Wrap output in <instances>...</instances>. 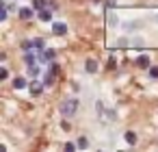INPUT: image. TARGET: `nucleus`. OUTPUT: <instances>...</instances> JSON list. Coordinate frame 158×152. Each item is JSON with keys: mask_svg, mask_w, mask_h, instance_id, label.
Returning <instances> with one entry per match:
<instances>
[{"mask_svg": "<svg viewBox=\"0 0 158 152\" xmlns=\"http://www.w3.org/2000/svg\"><path fill=\"white\" fill-rule=\"evenodd\" d=\"M76 106H78L76 98H65L59 109H61V115H63V117H72V115L76 113Z\"/></svg>", "mask_w": 158, "mask_h": 152, "instance_id": "f257e3e1", "label": "nucleus"}, {"mask_svg": "<svg viewBox=\"0 0 158 152\" xmlns=\"http://www.w3.org/2000/svg\"><path fill=\"white\" fill-rule=\"evenodd\" d=\"M39 59L41 61H48V63H52V59H54V50H41V54H39Z\"/></svg>", "mask_w": 158, "mask_h": 152, "instance_id": "20e7f679", "label": "nucleus"}, {"mask_svg": "<svg viewBox=\"0 0 158 152\" xmlns=\"http://www.w3.org/2000/svg\"><path fill=\"white\" fill-rule=\"evenodd\" d=\"M87 145H89V141H87V139H85V137H82V139H80V141H78V148H80V150H85V148H87Z\"/></svg>", "mask_w": 158, "mask_h": 152, "instance_id": "dca6fc26", "label": "nucleus"}, {"mask_svg": "<svg viewBox=\"0 0 158 152\" xmlns=\"http://www.w3.org/2000/svg\"><path fill=\"white\" fill-rule=\"evenodd\" d=\"M136 63H139V67H143V70H149V57H147V54H141Z\"/></svg>", "mask_w": 158, "mask_h": 152, "instance_id": "39448f33", "label": "nucleus"}, {"mask_svg": "<svg viewBox=\"0 0 158 152\" xmlns=\"http://www.w3.org/2000/svg\"><path fill=\"white\" fill-rule=\"evenodd\" d=\"M149 76L152 78H158V67H149Z\"/></svg>", "mask_w": 158, "mask_h": 152, "instance_id": "6ab92c4d", "label": "nucleus"}, {"mask_svg": "<svg viewBox=\"0 0 158 152\" xmlns=\"http://www.w3.org/2000/svg\"><path fill=\"white\" fill-rule=\"evenodd\" d=\"M35 57H37L35 52H31V50H26V54H24V61H26L28 65H35V63H37V59H35Z\"/></svg>", "mask_w": 158, "mask_h": 152, "instance_id": "0eeeda50", "label": "nucleus"}, {"mask_svg": "<svg viewBox=\"0 0 158 152\" xmlns=\"http://www.w3.org/2000/svg\"><path fill=\"white\" fill-rule=\"evenodd\" d=\"M28 89H31V93H33V96H39V93H41V89H44V85H41L39 80H33V83L28 85Z\"/></svg>", "mask_w": 158, "mask_h": 152, "instance_id": "7ed1b4c3", "label": "nucleus"}, {"mask_svg": "<svg viewBox=\"0 0 158 152\" xmlns=\"http://www.w3.org/2000/svg\"><path fill=\"white\" fill-rule=\"evenodd\" d=\"M39 20H41V22H48V20H52V13H50L48 9H41V11H39Z\"/></svg>", "mask_w": 158, "mask_h": 152, "instance_id": "6e6552de", "label": "nucleus"}, {"mask_svg": "<svg viewBox=\"0 0 158 152\" xmlns=\"http://www.w3.org/2000/svg\"><path fill=\"white\" fill-rule=\"evenodd\" d=\"M126 141H128L130 145H134V143H136V135H134L132 130H128V132H126Z\"/></svg>", "mask_w": 158, "mask_h": 152, "instance_id": "f8f14e48", "label": "nucleus"}, {"mask_svg": "<svg viewBox=\"0 0 158 152\" xmlns=\"http://www.w3.org/2000/svg\"><path fill=\"white\" fill-rule=\"evenodd\" d=\"M54 78H56V74H52V72H48V76H46V80H44V85H52V83H54Z\"/></svg>", "mask_w": 158, "mask_h": 152, "instance_id": "4468645a", "label": "nucleus"}, {"mask_svg": "<svg viewBox=\"0 0 158 152\" xmlns=\"http://www.w3.org/2000/svg\"><path fill=\"white\" fill-rule=\"evenodd\" d=\"M7 76H9V72H7V70H5V67H2V70H0V80H5V78H7Z\"/></svg>", "mask_w": 158, "mask_h": 152, "instance_id": "aec40b11", "label": "nucleus"}, {"mask_svg": "<svg viewBox=\"0 0 158 152\" xmlns=\"http://www.w3.org/2000/svg\"><path fill=\"white\" fill-rule=\"evenodd\" d=\"M20 18H22V20H31V18H33V11H31V9H20Z\"/></svg>", "mask_w": 158, "mask_h": 152, "instance_id": "9b49d317", "label": "nucleus"}, {"mask_svg": "<svg viewBox=\"0 0 158 152\" xmlns=\"http://www.w3.org/2000/svg\"><path fill=\"white\" fill-rule=\"evenodd\" d=\"M33 50H46V41L44 39H33Z\"/></svg>", "mask_w": 158, "mask_h": 152, "instance_id": "1a4fd4ad", "label": "nucleus"}, {"mask_svg": "<svg viewBox=\"0 0 158 152\" xmlns=\"http://www.w3.org/2000/svg\"><path fill=\"white\" fill-rule=\"evenodd\" d=\"M76 148H78V145H74V143H65V145H63L65 152H72V150H76Z\"/></svg>", "mask_w": 158, "mask_h": 152, "instance_id": "f3484780", "label": "nucleus"}, {"mask_svg": "<svg viewBox=\"0 0 158 152\" xmlns=\"http://www.w3.org/2000/svg\"><path fill=\"white\" fill-rule=\"evenodd\" d=\"M156 20H158V15H156Z\"/></svg>", "mask_w": 158, "mask_h": 152, "instance_id": "4be33fe9", "label": "nucleus"}, {"mask_svg": "<svg viewBox=\"0 0 158 152\" xmlns=\"http://www.w3.org/2000/svg\"><path fill=\"white\" fill-rule=\"evenodd\" d=\"M52 33L54 35H65L67 33V24L65 22H52Z\"/></svg>", "mask_w": 158, "mask_h": 152, "instance_id": "f03ea898", "label": "nucleus"}, {"mask_svg": "<svg viewBox=\"0 0 158 152\" xmlns=\"http://www.w3.org/2000/svg\"><path fill=\"white\" fill-rule=\"evenodd\" d=\"M50 72L56 74V72H59V65H56V63H50Z\"/></svg>", "mask_w": 158, "mask_h": 152, "instance_id": "412c9836", "label": "nucleus"}, {"mask_svg": "<svg viewBox=\"0 0 158 152\" xmlns=\"http://www.w3.org/2000/svg\"><path fill=\"white\" fill-rule=\"evenodd\" d=\"M108 20H110V22H108L110 26H115V24H117V15H115V13H110V15H108Z\"/></svg>", "mask_w": 158, "mask_h": 152, "instance_id": "a211bd4d", "label": "nucleus"}, {"mask_svg": "<svg viewBox=\"0 0 158 152\" xmlns=\"http://www.w3.org/2000/svg\"><path fill=\"white\" fill-rule=\"evenodd\" d=\"M33 7H35L37 11H41V9H44L46 5H44V0H33Z\"/></svg>", "mask_w": 158, "mask_h": 152, "instance_id": "2eb2a0df", "label": "nucleus"}, {"mask_svg": "<svg viewBox=\"0 0 158 152\" xmlns=\"http://www.w3.org/2000/svg\"><path fill=\"white\" fill-rule=\"evenodd\" d=\"M13 87H15V89H24V87H26V80H24L22 76H18V78L13 80Z\"/></svg>", "mask_w": 158, "mask_h": 152, "instance_id": "9d476101", "label": "nucleus"}, {"mask_svg": "<svg viewBox=\"0 0 158 152\" xmlns=\"http://www.w3.org/2000/svg\"><path fill=\"white\" fill-rule=\"evenodd\" d=\"M85 70H87L89 74H93V72H98V61H93V59H89V61L85 63Z\"/></svg>", "mask_w": 158, "mask_h": 152, "instance_id": "423d86ee", "label": "nucleus"}, {"mask_svg": "<svg viewBox=\"0 0 158 152\" xmlns=\"http://www.w3.org/2000/svg\"><path fill=\"white\" fill-rule=\"evenodd\" d=\"M28 74H31V76H33V78H37V76H39V67H37V63H35V65H31V67H28Z\"/></svg>", "mask_w": 158, "mask_h": 152, "instance_id": "ddd939ff", "label": "nucleus"}]
</instances>
